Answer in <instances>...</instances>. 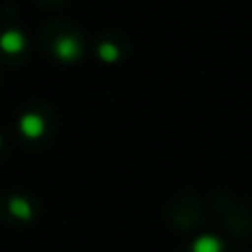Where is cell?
<instances>
[{"instance_id": "cell-4", "label": "cell", "mask_w": 252, "mask_h": 252, "mask_svg": "<svg viewBox=\"0 0 252 252\" xmlns=\"http://www.w3.org/2000/svg\"><path fill=\"white\" fill-rule=\"evenodd\" d=\"M57 51H59L61 57H73V55H75V41L69 39V37L61 39L59 45H57Z\"/></svg>"}, {"instance_id": "cell-3", "label": "cell", "mask_w": 252, "mask_h": 252, "mask_svg": "<svg viewBox=\"0 0 252 252\" xmlns=\"http://www.w3.org/2000/svg\"><path fill=\"white\" fill-rule=\"evenodd\" d=\"M10 211L16 215V217H20V219H28L30 217V205L24 201V199H12V203H10Z\"/></svg>"}, {"instance_id": "cell-2", "label": "cell", "mask_w": 252, "mask_h": 252, "mask_svg": "<svg viewBox=\"0 0 252 252\" xmlns=\"http://www.w3.org/2000/svg\"><path fill=\"white\" fill-rule=\"evenodd\" d=\"M20 128L28 138H37L43 132V120L35 114H26L20 122Z\"/></svg>"}, {"instance_id": "cell-1", "label": "cell", "mask_w": 252, "mask_h": 252, "mask_svg": "<svg viewBox=\"0 0 252 252\" xmlns=\"http://www.w3.org/2000/svg\"><path fill=\"white\" fill-rule=\"evenodd\" d=\"M0 47L6 51V53H18L22 47H24V37L22 33L10 30V32H4L0 35Z\"/></svg>"}]
</instances>
